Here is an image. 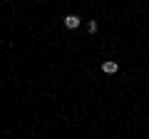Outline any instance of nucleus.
<instances>
[{
	"instance_id": "nucleus-1",
	"label": "nucleus",
	"mask_w": 149,
	"mask_h": 139,
	"mask_svg": "<svg viewBox=\"0 0 149 139\" xmlns=\"http://www.w3.org/2000/svg\"><path fill=\"white\" fill-rule=\"evenodd\" d=\"M80 25H82L80 15H65V27H67V30H77Z\"/></svg>"
},
{
	"instance_id": "nucleus-2",
	"label": "nucleus",
	"mask_w": 149,
	"mask_h": 139,
	"mask_svg": "<svg viewBox=\"0 0 149 139\" xmlns=\"http://www.w3.org/2000/svg\"><path fill=\"white\" fill-rule=\"evenodd\" d=\"M117 70H119V65L114 62V60H104V62H102V72H107V75H114Z\"/></svg>"
},
{
	"instance_id": "nucleus-3",
	"label": "nucleus",
	"mask_w": 149,
	"mask_h": 139,
	"mask_svg": "<svg viewBox=\"0 0 149 139\" xmlns=\"http://www.w3.org/2000/svg\"><path fill=\"white\" fill-rule=\"evenodd\" d=\"M87 30L95 35V32H97V20H90V22H87Z\"/></svg>"
}]
</instances>
